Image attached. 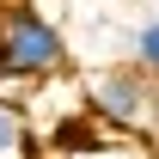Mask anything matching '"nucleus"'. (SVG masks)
I'll return each instance as SVG.
<instances>
[{
    "label": "nucleus",
    "instance_id": "obj_1",
    "mask_svg": "<svg viewBox=\"0 0 159 159\" xmlns=\"http://www.w3.org/2000/svg\"><path fill=\"white\" fill-rule=\"evenodd\" d=\"M67 67V37L55 19H43L31 0L0 6V86H31Z\"/></svg>",
    "mask_w": 159,
    "mask_h": 159
},
{
    "label": "nucleus",
    "instance_id": "obj_2",
    "mask_svg": "<svg viewBox=\"0 0 159 159\" xmlns=\"http://www.w3.org/2000/svg\"><path fill=\"white\" fill-rule=\"evenodd\" d=\"M86 110L98 122H116V129H153L159 116V80L141 74L135 61L129 67H104V74H92V86H86Z\"/></svg>",
    "mask_w": 159,
    "mask_h": 159
},
{
    "label": "nucleus",
    "instance_id": "obj_3",
    "mask_svg": "<svg viewBox=\"0 0 159 159\" xmlns=\"http://www.w3.org/2000/svg\"><path fill=\"white\" fill-rule=\"evenodd\" d=\"M0 159H31V122L6 98H0Z\"/></svg>",
    "mask_w": 159,
    "mask_h": 159
},
{
    "label": "nucleus",
    "instance_id": "obj_4",
    "mask_svg": "<svg viewBox=\"0 0 159 159\" xmlns=\"http://www.w3.org/2000/svg\"><path fill=\"white\" fill-rule=\"evenodd\" d=\"M135 67H141V74H153V80H159V19H153V25H141V31H135Z\"/></svg>",
    "mask_w": 159,
    "mask_h": 159
}]
</instances>
